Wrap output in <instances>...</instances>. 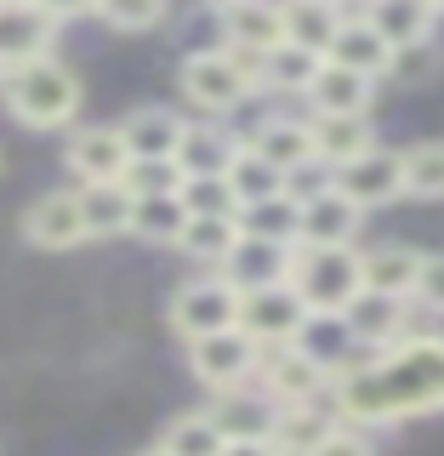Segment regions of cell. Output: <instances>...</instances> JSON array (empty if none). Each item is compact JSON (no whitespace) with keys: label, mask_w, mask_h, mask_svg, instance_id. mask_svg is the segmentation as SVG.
<instances>
[{"label":"cell","mask_w":444,"mask_h":456,"mask_svg":"<svg viewBox=\"0 0 444 456\" xmlns=\"http://www.w3.org/2000/svg\"><path fill=\"white\" fill-rule=\"evenodd\" d=\"M331 405L353 428H393L444 411V337L410 331L382 354L342 360L331 382Z\"/></svg>","instance_id":"6da1fadb"},{"label":"cell","mask_w":444,"mask_h":456,"mask_svg":"<svg viewBox=\"0 0 444 456\" xmlns=\"http://www.w3.org/2000/svg\"><path fill=\"white\" fill-rule=\"evenodd\" d=\"M0 103L28 132H63L80 114V80L69 63L40 57V63H23L12 75H0Z\"/></svg>","instance_id":"7a4b0ae2"},{"label":"cell","mask_w":444,"mask_h":456,"mask_svg":"<svg viewBox=\"0 0 444 456\" xmlns=\"http://www.w3.org/2000/svg\"><path fill=\"white\" fill-rule=\"evenodd\" d=\"M291 285L308 303L313 320H342V314L365 297V251H353V246H296Z\"/></svg>","instance_id":"3957f363"},{"label":"cell","mask_w":444,"mask_h":456,"mask_svg":"<svg viewBox=\"0 0 444 456\" xmlns=\"http://www.w3.org/2000/svg\"><path fill=\"white\" fill-rule=\"evenodd\" d=\"M239 303H246V291L217 268V274L182 280L177 291H171L165 320L182 342H199V337H217V331H239Z\"/></svg>","instance_id":"277c9868"},{"label":"cell","mask_w":444,"mask_h":456,"mask_svg":"<svg viewBox=\"0 0 444 456\" xmlns=\"http://www.w3.org/2000/svg\"><path fill=\"white\" fill-rule=\"evenodd\" d=\"M262 342L246 331H217V337H199L189 342V370L206 382L211 394H239L262 377Z\"/></svg>","instance_id":"5b68a950"},{"label":"cell","mask_w":444,"mask_h":456,"mask_svg":"<svg viewBox=\"0 0 444 456\" xmlns=\"http://www.w3.org/2000/svg\"><path fill=\"white\" fill-rule=\"evenodd\" d=\"M331 382H336V365H325L308 342H291V348H268L262 354V388L274 405H313V399H331Z\"/></svg>","instance_id":"8992f818"},{"label":"cell","mask_w":444,"mask_h":456,"mask_svg":"<svg viewBox=\"0 0 444 456\" xmlns=\"http://www.w3.org/2000/svg\"><path fill=\"white\" fill-rule=\"evenodd\" d=\"M313 325L308 303L296 297V285H262V291H246V303H239V331L256 337L262 348H291V342H303Z\"/></svg>","instance_id":"52a82bcc"},{"label":"cell","mask_w":444,"mask_h":456,"mask_svg":"<svg viewBox=\"0 0 444 456\" xmlns=\"http://www.w3.org/2000/svg\"><path fill=\"white\" fill-rule=\"evenodd\" d=\"M57 28L63 23H57L46 6H35V0H0V75L52 57Z\"/></svg>","instance_id":"ba28073f"},{"label":"cell","mask_w":444,"mask_h":456,"mask_svg":"<svg viewBox=\"0 0 444 456\" xmlns=\"http://www.w3.org/2000/svg\"><path fill=\"white\" fill-rule=\"evenodd\" d=\"M23 240L35 251H75V246H85L92 228H85V211H80V189L40 194L35 206L23 211Z\"/></svg>","instance_id":"9c48e42d"},{"label":"cell","mask_w":444,"mask_h":456,"mask_svg":"<svg viewBox=\"0 0 444 456\" xmlns=\"http://www.w3.org/2000/svg\"><path fill=\"white\" fill-rule=\"evenodd\" d=\"M336 189L353 200L359 211H382V206H393L399 194H405V154H393V149H370L359 154L353 166H342L336 171Z\"/></svg>","instance_id":"30bf717a"},{"label":"cell","mask_w":444,"mask_h":456,"mask_svg":"<svg viewBox=\"0 0 444 456\" xmlns=\"http://www.w3.org/2000/svg\"><path fill=\"white\" fill-rule=\"evenodd\" d=\"M63 160L80 183H120L132 166V149H125L120 126H80V132H69Z\"/></svg>","instance_id":"8fae6325"},{"label":"cell","mask_w":444,"mask_h":456,"mask_svg":"<svg viewBox=\"0 0 444 456\" xmlns=\"http://www.w3.org/2000/svg\"><path fill=\"white\" fill-rule=\"evenodd\" d=\"M246 149H256L268 166H279L285 177H296V171L319 166L308 120H291V114H268V120H256L251 132H246Z\"/></svg>","instance_id":"7c38bea8"},{"label":"cell","mask_w":444,"mask_h":456,"mask_svg":"<svg viewBox=\"0 0 444 456\" xmlns=\"http://www.w3.org/2000/svg\"><path fill=\"white\" fill-rule=\"evenodd\" d=\"M308 132H313V154H319V166L336 171L353 166L359 154L376 149V126H370V114H308Z\"/></svg>","instance_id":"4fadbf2b"},{"label":"cell","mask_w":444,"mask_h":456,"mask_svg":"<svg viewBox=\"0 0 444 456\" xmlns=\"http://www.w3.org/2000/svg\"><path fill=\"white\" fill-rule=\"evenodd\" d=\"M405 320H410V303H399V297H382V291H365L359 303L342 314V331H348V342H359V348L382 354V348H393V342L410 337Z\"/></svg>","instance_id":"5bb4252c"},{"label":"cell","mask_w":444,"mask_h":456,"mask_svg":"<svg viewBox=\"0 0 444 456\" xmlns=\"http://www.w3.org/2000/svg\"><path fill=\"white\" fill-rule=\"evenodd\" d=\"M217 18H222V46L246 52L285 46V0H228V6H217Z\"/></svg>","instance_id":"9a60e30c"},{"label":"cell","mask_w":444,"mask_h":456,"mask_svg":"<svg viewBox=\"0 0 444 456\" xmlns=\"http://www.w3.org/2000/svg\"><path fill=\"white\" fill-rule=\"evenodd\" d=\"M291 268H296V246H279V240H262V234H239V246L222 263V274L239 291H262V285H285Z\"/></svg>","instance_id":"2e32d148"},{"label":"cell","mask_w":444,"mask_h":456,"mask_svg":"<svg viewBox=\"0 0 444 456\" xmlns=\"http://www.w3.org/2000/svg\"><path fill=\"white\" fill-rule=\"evenodd\" d=\"M239 149H246L239 132H228L217 120H189V132L177 142V166H182V177H228Z\"/></svg>","instance_id":"e0dca14e"},{"label":"cell","mask_w":444,"mask_h":456,"mask_svg":"<svg viewBox=\"0 0 444 456\" xmlns=\"http://www.w3.org/2000/svg\"><path fill=\"white\" fill-rule=\"evenodd\" d=\"M182 132H189V120L165 103H142L120 120V137H125V149H132V160H177Z\"/></svg>","instance_id":"ac0fdd59"},{"label":"cell","mask_w":444,"mask_h":456,"mask_svg":"<svg viewBox=\"0 0 444 456\" xmlns=\"http://www.w3.org/2000/svg\"><path fill=\"white\" fill-rule=\"evenodd\" d=\"M359 228H365V211L353 206L336 183L325 194L303 200V246H353Z\"/></svg>","instance_id":"d6986e66"},{"label":"cell","mask_w":444,"mask_h":456,"mask_svg":"<svg viewBox=\"0 0 444 456\" xmlns=\"http://www.w3.org/2000/svg\"><path fill=\"white\" fill-rule=\"evenodd\" d=\"M303 103H308V114H370V103H376V80L353 75V69H342V63L325 57V69L313 75Z\"/></svg>","instance_id":"ffe728a7"},{"label":"cell","mask_w":444,"mask_h":456,"mask_svg":"<svg viewBox=\"0 0 444 456\" xmlns=\"http://www.w3.org/2000/svg\"><path fill=\"white\" fill-rule=\"evenodd\" d=\"M331 63L353 69V75H370V80H388V69H393V46H388V35H382V28L365 18V12H353V18L336 28Z\"/></svg>","instance_id":"44dd1931"},{"label":"cell","mask_w":444,"mask_h":456,"mask_svg":"<svg viewBox=\"0 0 444 456\" xmlns=\"http://www.w3.org/2000/svg\"><path fill=\"white\" fill-rule=\"evenodd\" d=\"M427 251L405 246V240H388V246L365 251V291L399 297V303H416V280H422Z\"/></svg>","instance_id":"7402d4cb"},{"label":"cell","mask_w":444,"mask_h":456,"mask_svg":"<svg viewBox=\"0 0 444 456\" xmlns=\"http://www.w3.org/2000/svg\"><path fill=\"white\" fill-rule=\"evenodd\" d=\"M342 428L336 417V405L331 399H313V405H279V417H274V445L285 456H313Z\"/></svg>","instance_id":"603a6c76"},{"label":"cell","mask_w":444,"mask_h":456,"mask_svg":"<svg viewBox=\"0 0 444 456\" xmlns=\"http://www.w3.org/2000/svg\"><path fill=\"white\" fill-rule=\"evenodd\" d=\"M342 23H348V12L331 6V0H285V46H303L313 57H331Z\"/></svg>","instance_id":"cb8c5ba5"},{"label":"cell","mask_w":444,"mask_h":456,"mask_svg":"<svg viewBox=\"0 0 444 456\" xmlns=\"http://www.w3.org/2000/svg\"><path fill=\"white\" fill-rule=\"evenodd\" d=\"M365 18L388 35V46H416V40H433L439 23V0H370Z\"/></svg>","instance_id":"d4e9b609"},{"label":"cell","mask_w":444,"mask_h":456,"mask_svg":"<svg viewBox=\"0 0 444 456\" xmlns=\"http://www.w3.org/2000/svg\"><path fill=\"white\" fill-rule=\"evenodd\" d=\"M211 417H217V428H222L228 439H274V417H279V405H274L268 394L239 388V394H217Z\"/></svg>","instance_id":"484cf974"},{"label":"cell","mask_w":444,"mask_h":456,"mask_svg":"<svg viewBox=\"0 0 444 456\" xmlns=\"http://www.w3.org/2000/svg\"><path fill=\"white\" fill-rule=\"evenodd\" d=\"M80 211H85V228L97 234H132V211H137V194L125 183H80Z\"/></svg>","instance_id":"4316f807"},{"label":"cell","mask_w":444,"mask_h":456,"mask_svg":"<svg viewBox=\"0 0 444 456\" xmlns=\"http://www.w3.org/2000/svg\"><path fill=\"white\" fill-rule=\"evenodd\" d=\"M189 223H194V217H189V206H182V194H137V211H132V234H137V240L177 246Z\"/></svg>","instance_id":"83f0119b"},{"label":"cell","mask_w":444,"mask_h":456,"mask_svg":"<svg viewBox=\"0 0 444 456\" xmlns=\"http://www.w3.org/2000/svg\"><path fill=\"white\" fill-rule=\"evenodd\" d=\"M325 69V57H313L303 46H274L262 57V92H274V97H308V86L313 75Z\"/></svg>","instance_id":"f1b7e54d"},{"label":"cell","mask_w":444,"mask_h":456,"mask_svg":"<svg viewBox=\"0 0 444 456\" xmlns=\"http://www.w3.org/2000/svg\"><path fill=\"white\" fill-rule=\"evenodd\" d=\"M239 228L262 234V240H279V246H303V200L279 194V200H262V206H246L239 211Z\"/></svg>","instance_id":"f546056e"},{"label":"cell","mask_w":444,"mask_h":456,"mask_svg":"<svg viewBox=\"0 0 444 456\" xmlns=\"http://www.w3.org/2000/svg\"><path fill=\"white\" fill-rule=\"evenodd\" d=\"M239 217H194L189 228H182V240H177V251H189L194 263H211V268H222L228 256H234L239 246Z\"/></svg>","instance_id":"4dcf8cb0"},{"label":"cell","mask_w":444,"mask_h":456,"mask_svg":"<svg viewBox=\"0 0 444 456\" xmlns=\"http://www.w3.org/2000/svg\"><path fill=\"white\" fill-rule=\"evenodd\" d=\"M228 183H234L239 206H262V200H279V194H291V177H285L279 166H268L256 149H239V160L228 166Z\"/></svg>","instance_id":"1f68e13d"},{"label":"cell","mask_w":444,"mask_h":456,"mask_svg":"<svg viewBox=\"0 0 444 456\" xmlns=\"http://www.w3.org/2000/svg\"><path fill=\"white\" fill-rule=\"evenodd\" d=\"M160 445H165L171 456H222V451H228V434L217 428V417H211V411H182V417L160 434Z\"/></svg>","instance_id":"d6a6232c"},{"label":"cell","mask_w":444,"mask_h":456,"mask_svg":"<svg viewBox=\"0 0 444 456\" xmlns=\"http://www.w3.org/2000/svg\"><path fill=\"white\" fill-rule=\"evenodd\" d=\"M405 194L444 200V142H410L405 149Z\"/></svg>","instance_id":"836d02e7"},{"label":"cell","mask_w":444,"mask_h":456,"mask_svg":"<svg viewBox=\"0 0 444 456\" xmlns=\"http://www.w3.org/2000/svg\"><path fill=\"white\" fill-rule=\"evenodd\" d=\"M182 206H189V217H239V194L228 177H189L182 183Z\"/></svg>","instance_id":"e575fe53"},{"label":"cell","mask_w":444,"mask_h":456,"mask_svg":"<svg viewBox=\"0 0 444 456\" xmlns=\"http://www.w3.org/2000/svg\"><path fill=\"white\" fill-rule=\"evenodd\" d=\"M120 183L132 194H182V183H189V177H182L177 160H132Z\"/></svg>","instance_id":"d590c367"},{"label":"cell","mask_w":444,"mask_h":456,"mask_svg":"<svg viewBox=\"0 0 444 456\" xmlns=\"http://www.w3.org/2000/svg\"><path fill=\"white\" fill-rule=\"evenodd\" d=\"M97 18L109 28H120V35H142V28H154L165 18V0H103Z\"/></svg>","instance_id":"8d00e7d4"},{"label":"cell","mask_w":444,"mask_h":456,"mask_svg":"<svg viewBox=\"0 0 444 456\" xmlns=\"http://www.w3.org/2000/svg\"><path fill=\"white\" fill-rule=\"evenodd\" d=\"M433 75H439V46H433V40H416V46L393 52V69H388L393 86H427Z\"/></svg>","instance_id":"74e56055"},{"label":"cell","mask_w":444,"mask_h":456,"mask_svg":"<svg viewBox=\"0 0 444 456\" xmlns=\"http://www.w3.org/2000/svg\"><path fill=\"white\" fill-rule=\"evenodd\" d=\"M313 456H376V445H370V428H353V422H342L331 439H325Z\"/></svg>","instance_id":"f35d334b"},{"label":"cell","mask_w":444,"mask_h":456,"mask_svg":"<svg viewBox=\"0 0 444 456\" xmlns=\"http://www.w3.org/2000/svg\"><path fill=\"white\" fill-rule=\"evenodd\" d=\"M416 303L433 308V314H444V251H427L422 280H416Z\"/></svg>","instance_id":"ab89813d"},{"label":"cell","mask_w":444,"mask_h":456,"mask_svg":"<svg viewBox=\"0 0 444 456\" xmlns=\"http://www.w3.org/2000/svg\"><path fill=\"white\" fill-rule=\"evenodd\" d=\"M35 6H46L57 23H75V18H85V12H97L103 0H35Z\"/></svg>","instance_id":"60d3db41"},{"label":"cell","mask_w":444,"mask_h":456,"mask_svg":"<svg viewBox=\"0 0 444 456\" xmlns=\"http://www.w3.org/2000/svg\"><path fill=\"white\" fill-rule=\"evenodd\" d=\"M222 456H285L274 439H228V451Z\"/></svg>","instance_id":"b9f144b4"},{"label":"cell","mask_w":444,"mask_h":456,"mask_svg":"<svg viewBox=\"0 0 444 456\" xmlns=\"http://www.w3.org/2000/svg\"><path fill=\"white\" fill-rule=\"evenodd\" d=\"M142 456H171V451H165V445H154V451H142Z\"/></svg>","instance_id":"7bdbcfd3"},{"label":"cell","mask_w":444,"mask_h":456,"mask_svg":"<svg viewBox=\"0 0 444 456\" xmlns=\"http://www.w3.org/2000/svg\"><path fill=\"white\" fill-rule=\"evenodd\" d=\"M331 6H342V0H331Z\"/></svg>","instance_id":"ee69618b"},{"label":"cell","mask_w":444,"mask_h":456,"mask_svg":"<svg viewBox=\"0 0 444 456\" xmlns=\"http://www.w3.org/2000/svg\"><path fill=\"white\" fill-rule=\"evenodd\" d=\"M217 6H228V0H217Z\"/></svg>","instance_id":"f6af8a7d"},{"label":"cell","mask_w":444,"mask_h":456,"mask_svg":"<svg viewBox=\"0 0 444 456\" xmlns=\"http://www.w3.org/2000/svg\"><path fill=\"white\" fill-rule=\"evenodd\" d=\"M439 12H444V0H439Z\"/></svg>","instance_id":"bcb514c9"},{"label":"cell","mask_w":444,"mask_h":456,"mask_svg":"<svg viewBox=\"0 0 444 456\" xmlns=\"http://www.w3.org/2000/svg\"><path fill=\"white\" fill-rule=\"evenodd\" d=\"M365 6H370V0H365Z\"/></svg>","instance_id":"7dc6e473"}]
</instances>
